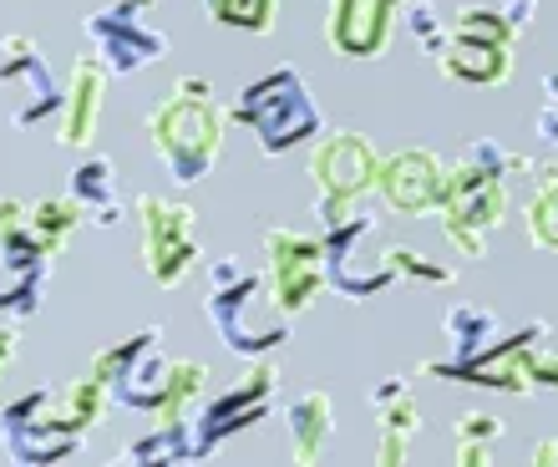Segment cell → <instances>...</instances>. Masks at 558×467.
Returning a JSON list of instances; mask_svg holds the SVG:
<instances>
[{
    "label": "cell",
    "mask_w": 558,
    "mask_h": 467,
    "mask_svg": "<svg viewBox=\"0 0 558 467\" xmlns=\"http://www.w3.org/2000/svg\"><path fill=\"white\" fill-rule=\"evenodd\" d=\"M72 199L87 208V224H118L122 219V199H118V168L112 158H87L72 173Z\"/></svg>",
    "instance_id": "ffe728a7"
},
{
    "label": "cell",
    "mask_w": 558,
    "mask_h": 467,
    "mask_svg": "<svg viewBox=\"0 0 558 467\" xmlns=\"http://www.w3.org/2000/svg\"><path fill=\"white\" fill-rule=\"evenodd\" d=\"M61 87L51 61L31 36H0V103L11 128H41L61 112Z\"/></svg>",
    "instance_id": "9c48e42d"
},
{
    "label": "cell",
    "mask_w": 558,
    "mask_h": 467,
    "mask_svg": "<svg viewBox=\"0 0 558 467\" xmlns=\"http://www.w3.org/2000/svg\"><path fill=\"white\" fill-rule=\"evenodd\" d=\"M544 92H548V107H544V117H538V132L558 143V67L544 76Z\"/></svg>",
    "instance_id": "f1b7e54d"
},
{
    "label": "cell",
    "mask_w": 558,
    "mask_h": 467,
    "mask_svg": "<svg viewBox=\"0 0 558 467\" xmlns=\"http://www.w3.org/2000/svg\"><path fill=\"white\" fill-rule=\"evenodd\" d=\"M533 463H558V442H538V447H533Z\"/></svg>",
    "instance_id": "1f68e13d"
},
{
    "label": "cell",
    "mask_w": 558,
    "mask_h": 467,
    "mask_svg": "<svg viewBox=\"0 0 558 467\" xmlns=\"http://www.w3.org/2000/svg\"><path fill=\"white\" fill-rule=\"evenodd\" d=\"M305 163H310V178L320 189L325 204H345V199H366L381 178V158L376 147L361 137V132H320L315 143L305 147Z\"/></svg>",
    "instance_id": "8fae6325"
},
{
    "label": "cell",
    "mask_w": 558,
    "mask_h": 467,
    "mask_svg": "<svg viewBox=\"0 0 558 467\" xmlns=\"http://www.w3.org/2000/svg\"><path fill=\"white\" fill-rule=\"evenodd\" d=\"M533 386L558 392V350H538V356H533Z\"/></svg>",
    "instance_id": "f546056e"
},
{
    "label": "cell",
    "mask_w": 558,
    "mask_h": 467,
    "mask_svg": "<svg viewBox=\"0 0 558 467\" xmlns=\"http://www.w3.org/2000/svg\"><path fill=\"white\" fill-rule=\"evenodd\" d=\"M513 41H518V26L508 15V5H472V11L457 15L452 36L441 41L437 67L452 82L493 87L502 76H513Z\"/></svg>",
    "instance_id": "8992f818"
},
{
    "label": "cell",
    "mask_w": 558,
    "mask_h": 467,
    "mask_svg": "<svg viewBox=\"0 0 558 467\" xmlns=\"http://www.w3.org/2000/svg\"><path fill=\"white\" fill-rule=\"evenodd\" d=\"M498 438H502L498 417H487V411H468V417H457V463H487Z\"/></svg>",
    "instance_id": "cb8c5ba5"
},
{
    "label": "cell",
    "mask_w": 558,
    "mask_h": 467,
    "mask_svg": "<svg viewBox=\"0 0 558 467\" xmlns=\"http://www.w3.org/2000/svg\"><path fill=\"white\" fill-rule=\"evenodd\" d=\"M523 224H529V239L538 249H558V178H544V183L533 189Z\"/></svg>",
    "instance_id": "d4e9b609"
},
{
    "label": "cell",
    "mask_w": 558,
    "mask_h": 467,
    "mask_svg": "<svg viewBox=\"0 0 558 467\" xmlns=\"http://www.w3.org/2000/svg\"><path fill=\"white\" fill-rule=\"evenodd\" d=\"M208 321L223 340L244 356H265L284 340V310L269 300V285L259 270L244 260H214L208 264Z\"/></svg>",
    "instance_id": "3957f363"
},
{
    "label": "cell",
    "mask_w": 558,
    "mask_h": 467,
    "mask_svg": "<svg viewBox=\"0 0 558 467\" xmlns=\"http://www.w3.org/2000/svg\"><path fill=\"white\" fill-rule=\"evenodd\" d=\"M376 402V422H381V447L376 457L381 463H401L407 457V442L416 438V422H422V411H416V396L407 392V381H386L371 392Z\"/></svg>",
    "instance_id": "ac0fdd59"
},
{
    "label": "cell",
    "mask_w": 558,
    "mask_h": 467,
    "mask_svg": "<svg viewBox=\"0 0 558 467\" xmlns=\"http://www.w3.org/2000/svg\"><path fill=\"white\" fill-rule=\"evenodd\" d=\"M158 340H162V331L147 325V331H137V336H128L122 346L102 350V356L92 361V376L112 392V402H118V407H133V411H147L153 422H158L162 396H168V376H173V361L162 356Z\"/></svg>",
    "instance_id": "ba28073f"
},
{
    "label": "cell",
    "mask_w": 558,
    "mask_h": 467,
    "mask_svg": "<svg viewBox=\"0 0 558 467\" xmlns=\"http://www.w3.org/2000/svg\"><path fill=\"white\" fill-rule=\"evenodd\" d=\"M112 5H118V11H137V15H147L153 5H158V0H112Z\"/></svg>",
    "instance_id": "d6a6232c"
},
{
    "label": "cell",
    "mask_w": 558,
    "mask_h": 467,
    "mask_svg": "<svg viewBox=\"0 0 558 467\" xmlns=\"http://www.w3.org/2000/svg\"><path fill=\"white\" fill-rule=\"evenodd\" d=\"M82 224H87V208L76 204L72 193H66V199H61V193H46V199L31 204V229H36V239H41L51 254L72 244Z\"/></svg>",
    "instance_id": "7402d4cb"
},
{
    "label": "cell",
    "mask_w": 558,
    "mask_h": 467,
    "mask_svg": "<svg viewBox=\"0 0 558 467\" xmlns=\"http://www.w3.org/2000/svg\"><path fill=\"white\" fill-rule=\"evenodd\" d=\"M325 275H330V264H325V239L284 229V224L265 229V285H269V300H275L284 315L315 306Z\"/></svg>",
    "instance_id": "30bf717a"
},
{
    "label": "cell",
    "mask_w": 558,
    "mask_h": 467,
    "mask_svg": "<svg viewBox=\"0 0 558 467\" xmlns=\"http://www.w3.org/2000/svg\"><path fill=\"white\" fill-rule=\"evenodd\" d=\"M46 279H51V249L36 239V229L0 239V315L26 321L41 310Z\"/></svg>",
    "instance_id": "5bb4252c"
},
{
    "label": "cell",
    "mask_w": 558,
    "mask_h": 467,
    "mask_svg": "<svg viewBox=\"0 0 558 467\" xmlns=\"http://www.w3.org/2000/svg\"><path fill=\"white\" fill-rule=\"evenodd\" d=\"M137 249H143V270L158 290H178L198 264V214L178 204L168 193H143L137 199Z\"/></svg>",
    "instance_id": "52a82bcc"
},
{
    "label": "cell",
    "mask_w": 558,
    "mask_h": 467,
    "mask_svg": "<svg viewBox=\"0 0 558 467\" xmlns=\"http://www.w3.org/2000/svg\"><path fill=\"white\" fill-rule=\"evenodd\" d=\"M92 427L76 417L66 386H36L0 411V447L15 463H61L82 447Z\"/></svg>",
    "instance_id": "5b68a950"
},
{
    "label": "cell",
    "mask_w": 558,
    "mask_h": 467,
    "mask_svg": "<svg viewBox=\"0 0 558 467\" xmlns=\"http://www.w3.org/2000/svg\"><path fill=\"white\" fill-rule=\"evenodd\" d=\"M386 264H391V275L426 279V285H452V279H457L452 264H432V260H422V254H416V249H407V244H386Z\"/></svg>",
    "instance_id": "4316f807"
},
{
    "label": "cell",
    "mask_w": 558,
    "mask_h": 467,
    "mask_svg": "<svg viewBox=\"0 0 558 467\" xmlns=\"http://www.w3.org/2000/svg\"><path fill=\"white\" fill-rule=\"evenodd\" d=\"M189 457H204L189 422H158L147 438L122 447V463H189Z\"/></svg>",
    "instance_id": "44dd1931"
},
{
    "label": "cell",
    "mask_w": 558,
    "mask_h": 467,
    "mask_svg": "<svg viewBox=\"0 0 558 467\" xmlns=\"http://www.w3.org/2000/svg\"><path fill=\"white\" fill-rule=\"evenodd\" d=\"M447 173H452V163H441L426 147H407V153H391L381 163L376 193L397 214H426V208H441V199H447Z\"/></svg>",
    "instance_id": "9a60e30c"
},
{
    "label": "cell",
    "mask_w": 558,
    "mask_h": 467,
    "mask_svg": "<svg viewBox=\"0 0 558 467\" xmlns=\"http://www.w3.org/2000/svg\"><path fill=\"white\" fill-rule=\"evenodd\" d=\"M508 168H513V153H502L498 143H472L468 153L452 163L447 199H441L437 214H441V229H447L457 254L483 260L487 239L508 224V199H513Z\"/></svg>",
    "instance_id": "7a4b0ae2"
},
{
    "label": "cell",
    "mask_w": 558,
    "mask_h": 467,
    "mask_svg": "<svg viewBox=\"0 0 558 467\" xmlns=\"http://www.w3.org/2000/svg\"><path fill=\"white\" fill-rule=\"evenodd\" d=\"M143 128L173 183H204L223 158V107L204 76H178L173 92L147 107Z\"/></svg>",
    "instance_id": "6da1fadb"
},
{
    "label": "cell",
    "mask_w": 558,
    "mask_h": 467,
    "mask_svg": "<svg viewBox=\"0 0 558 467\" xmlns=\"http://www.w3.org/2000/svg\"><path fill=\"white\" fill-rule=\"evenodd\" d=\"M107 61L97 51L76 57L66 67V87H61V112H57V143L61 147H87L102 128V107H107Z\"/></svg>",
    "instance_id": "2e32d148"
},
{
    "label": "cell",
    "mask_w": 558,
    "mask_h": 467,
    "mask_svg": "<svg viewBox=\"0 0 558 467\" xmlns=\"http://www.w3.org/2000/svg\"><path fill=\"white\" fill-rule=\"evenodd\" d=\"M269 402H275V366H250V371L198 417V432H193V438H198V453H214L223 438L254 427L269 411Z\"/></svg>",
    "instance_id": "e0dca14e"
},
{
    "label": "cell",
    "mask_w": 558,
    "mask_h": 467,
    "mask_svg": "<svg viewBox=\"0 0 558 467\" xmlns=\"http://www.w3.org/2000/svg\"><path fill=\"white\" fill-rule=\"evenodd\" d=\"M82 31H87L92 51L107 61L112 76H133V72H143V67L168 57V36L137 11L107 5V11H92L87 21H82Z\"/></svg>",
    "instance_id": "7c38bea8"
},
{
    "label": "cell",
    "mask_w": 558,
    "mask_h": 467,
    "mask_svg": "<svg viewBox=\"0 0 558 467\" xmlns=\"http://www.w3.org/2000/svg\"><path fill=\"white\" fill-rule=\"evenodd\" d=\"M15 350H21V336H15L11 325H0V376H5V366L15 361Z\"/></svg>",
    "instance_id": "4dcf8cb0"
},
{
    "label": "cell",
    "mask_w": 558,
    "mask_h": 467,
    "mask_svg": "<svg viewBox=\"0 0 558 467\" xmlns=\"http://www.w3.org/2000/svg\"><path fill=\"white\" fill-rule=\"evenodd\" d=\"M336 407H330V396L325 392H305L290 402V453L294 463H315V457L325 453V442H330V432H336Z\"/></svg>",
    "instance_id": "d6986e66"
},
{
    "label": "cell",
    "mask_w": 558,
    "mask_h": 467,
    "mask_svg": "<svg viewBox=\"0 0 558 467\" xmlns=\"http://www.w3.org/2000/svg\"><path fill=\"white\" fill-rule=\"evenodd\" d=\"M401 15H407V0H330L325 5V41L336 57H381Z\"/></svg>",
    "instance_id": "4fadbf2b"
},
{
    "label": "cell",
    "mask_w": 558,
    "mask_h": 467,
    "mask_svg": "<svg viewBox=\"0 0 558 467\" xmlns=\"http://www.w3.org/2000/svg\"><path fill=\"white\" fill-rule=\"evenodd\" d=\"M31 229V204L11 199V193H0V239H11V234H26Z\"/></svg>",
    "instance_id": "83f0119b"
},
{
    "label": "cell",
    "mask_w": 558,
    "mask_h": 467,
    "mask_svg": "<svg viewBox=\"0 0 558 467\" xmlns=\"http://www.w3.org/2000/svg\"><path fill=\"white\" fill-rule=\"evenodd\" d=\"M234 122H244V128L259 137V147H265L269 158L294 153V147H310L325 128L320 107H315V97H310V87H305V76L290 72V67H279L265 82H250V87L239 92Z\"/></svg>",
    "instance_id": "277c9868"
},
{
    "label": "cell",
    "mask_w": 558,
    "mask_h": 467,
    "mask_svg": "<svg viewBox=\"0 0 558 467\" xmlns=\"http://www.w3.org/2000/svg\"><path fill=\"white\" fill-rule=\"evenodd\" d=\"M208 15L219 26H239V31H269L275 26V5L279 0H204Z\"/></svg>",
    "instance_id": "484cf974"
},
{
    "label": "cell",
    "mask_w": 558,
    "mask_h": 467,
    "mask_svg": "<svg viewBox=\"0 0 558 467\" xmlns=\"http://www.w3.org/2000/svg\"><path fill=\"white\" fill-rule=\"evenodd\" d=\"M447 340H452V350H457V361H447V366H462V361H477L483 350L498 346L502 325L477 306H457V310H447Z\"/></svg>",
    "instance_id": "603a6c76"
}]
</instances>
